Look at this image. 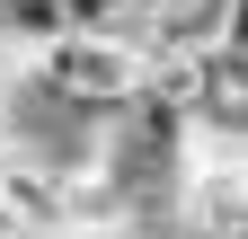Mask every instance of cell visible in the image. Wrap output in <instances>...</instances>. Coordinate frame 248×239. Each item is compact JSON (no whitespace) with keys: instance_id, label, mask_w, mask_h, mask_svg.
Masks as SVG:
<instances>
[{"instance_id":"cell-5","label":"cell","mask_w":248,"mask_h":239,"mask_svg":"<svg viewBox=\"0 0 248 239\" xmlns=\"http://www.w3.org/2000/svg\"><path fill=\"white\" fill-rule=\"evenodd\" d=\"M151 9H160V0H107V18H115V36H124V45L142 36V18H151Z\"/></svg>"},{"instance_id":"cell-7","label":"cell","mask_w":248,"mask_h":239,"mask_svg":"<svg viewBox=\"0 0 248 239\" xmlns=\"http://www.w3.org/2000/svg\"><path fill=\"white\" fill-rule=\"evenodd\" d=\"M0 239H18V222H9V204H0Z\"/></svg>"},{"instance_id":"cell-3","label":"cell","mask_w":248,"mask_h":239,"mask_svg":"<svg viewBox=\"0 0 248 239\" xmlns=\"http://www.w3.org/2000/svg\"><path fill=\"white\" fill-rule=\"evenodd\" d=\"M248 230V160H195L177 186V239H239Z\"/></svg>"},{"instance_id":"cell-4","label":"cell","mask_w":248,"mask_h":239,"mask_svg":"<svg viewBox=\"0 0 248 239\" xmlns=\"http://www.w3.org/2000/svg\"><path fill=\"white\" fill-rule=\"evenodd\" d=\"M62 36V0H0V53H45Z\"/></svg>"},{"instance_id":"cell-1","label":"cell","mask_w":248,"mask_h":239,"mask_svg":"<svg viewBox=\"0 0 248 239\" xmlns=\"http://www.w3.org/2000/svg\"><path fill=\"white\" fill-rule=\"evenodd\" d=\"M133 80H142V53L115 36H53L45 53H27V89L62 115H89V124H107L133 98Z\"/></svg>"},{"instance_id":"cell-6","label":"cell","mask_w":248,"mask_h":239,"mask_svg":"<svg viewBox=\"0 0 248 239\" xmlns=\"http://www.w3.org/2000/svg\"><path fill=\"white\" fill-rule=\"evenodd\" d=\"M0 151H9V98H0Z\"/></svg>"},{"instance_id":"cell-2","label":"cell","mask_w":248,"mask_h":239,"mask_svg":"<svg viewBox=\"0 0 248 239\" xmlns=\"http://www.w3.org/2000/svg\"><path fill=\"white\" fill-rule=\"evenodd\" d=\"M239 36V0H160V9L142 18L133 53L142 62H195V53L231 45Z\"/></svg>"}]
</instances>
